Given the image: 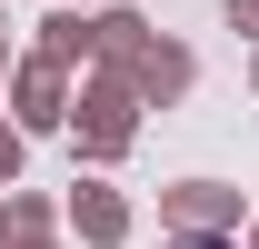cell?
Listing matches in <instances>:
<instances>
[{"label":"cell","instance_id":"cell-1","mask_svg":"<svg viewBox=\"0 0 259 249\" xmlns=\"http://www.w3.org/2000/svg\"><path fill=\"white\" fill-rule=\"evenodd\" d=\"M70 140H80V159H90V170L130 159V140H140V90H130L120 70H100L90 90L70 100Z\"/></svg>","mask_w":259,"mask_h":249},{"label":"cell","instance_id":"cell-2","mask_svg":"<svg viewBox=\"0 0 259 249\" xmlns=\"http://www.w3.org/2000/svg\"><path fill=\"white\" fill-rule=\"evenodd\" d=\"M100 70H120L130 90H140V110H169V100H190V80H199V60L180 50V40H160V30H140L130 60H100Z\"/></svg>","mask_w":259,"mask_h":249},{"label":"cell","instance_id":"cell-3","mask_svg":"<svg viewBox=\"0 0 259 249\" xmlns=\"http://www.w3.org/2000/svg\"><path fill=\"white\" fill-rule=\"evenodd\" d=\"M10 120L30 130V140H40V130H70V70L40 60V50H30V60H10Z\"/></svg>","mask_w":259,"mask_h":249},{"label":"cell","instance_id":"cell-4","mask_svg":"<svg viewBox=\"0 0 259 249\" xmlns=\"http://www.w3.org/2000/svg\"><path fill=\"white\" fill-rule=\"evenodd\" d=\"M160 229H239V189H229V180H180V189H160Z\"/></svg>","mask_w":259,"mask_h":249},{"label":"cell","instance_id":"cell-5","mask_svg":"<svg viewBox=\"0 0 259 249\" xmlns=\"http://www.w3.org/2000/svg\"><path fill=\"white\" fill-rule=\"evenodd\" d=\"M60 219H70V229H80V239H90V249H120V239H130V199H120V189H110V180H70V199H60Z\"/></svg>","mask_w":259,"mask_h":249},{"label":"cell","instance_id":"cell-6","mask_svg":"<svg viewBox=\"0 0 259 249\" xmlns=\"http://www.w3.org/2000/svg\"><path fill=\"white\" fill-rule=\"evenodd\" d=\"M40 60H60V70L90 60V10H70V0H60V10L40 20Z\"/></svg>","mask_w":259,"mask_h":249},{"label":"cell","instance_id":"cell-7","mask_svg":"<svg viewBox=\"0 0 259 249\" xmlns=\"http://www.w3.org/2000/svg\"><path fill=\"white\" fill-rule=\"evenodd\" d=\"M10 229H60V199H40V189H10Z\"/></svg>","mask_w":259,"mask_h":249},{"label":"cell","instance_id":"cell-8","mask_svg":"<svg viewBox=\"0 0 259 249\" xmlns=\"http://www.w3.org/2000/svg\"><path fill=\"white\" fill-rule=\"evenodd\" d=\"M20 150H30V130H20V120H0V189L20 180Z\"/></svg>","mask_w":259,"mask_h":249},{"label":"cell","instance_id":"cell-9","mask_svg":"<svg viewBox=\"0 0 259 249\" xmlns=\"http://www.w3.org/2000/svg\"><path fill=\"white\" fill-rule=\"evenodd\" d=\"M160 249H239V229H169Z\"/></svg>","mask_w":259,"mask_h":249},{"label":"cell","instance_id":"cell-10","mask_svg":"<svg viewBox=\"0 0 259 249\" xmlns=\"http://www.w3.org/2000/svg\"><path fill=\"white\" fill-rule=\"evenodd\" d=\"M220 10H229V30H239V40H259V0H220Z\"/></svg>","mask_w":259,"mask_h":249},{"label":"cell","instance_id":"cell-11","mask_svg":"<svg viewBox=\"0 0 259 249\" xmlns=\"http://www.w3.org/2000/svg\"><path fill=\"white\" fill-rule=\"evenodd\" d=\"M0 249H60V229H10Z\"/></svg>","mask_w":259,"mask_h":249},{"label":"cell","instance_id":"cell-12","mask_svg":"<svg viewBox=\"0 0 259 249\" xmlns=\"http://www.w3.org/2000/svg\"><path fill=\"white\" fill-rule=\"evenodd\" d=\"M0 90H10V40H0Z\"/></svg>","mask_w":259,"mask_h":249},{"label":"cell","instance_id":"cell-13","mask_svg":"<svg viewBox=\"0 0 259 249\" xmlns=\"http://www.w3.org/2000/svg\"><path fill=\"white\" fill-rule=\"evenodd\" d=\"M0 239H10V199H0Z\"/></svg>","mask_w":259,"mask_h":249},{"label":"cell","instance_id":"cell-14","mask_svg":"<svg viewBox=\"0 0 259 249\" xmlns=\"http://www.w3.org/2000/svg\"><path fill=\"white\" fill-rule=\"evenodd\" d=\"M239 249H259V219H249V239H239Z\"/></svg>","mask_w":259,"mask_h":249},{"label":"cell","instance_id":"cell-15","mask_svg":"<svg viewBox=\"0 0 259 249\" xmlns=\"http://www.w3.org/2000/svg\"><path fill=\"white\" fill-rule=\"evenodd\" d=\"M70 10H90V0H70Z\"/></svg>","mask_w":259,"mask_h":249},{"label":"cell","instance_id":"cell-16","mask_svg":"<svg viewBox=\"0 0 259 249\" xmlns=\"http://www.w3.org/2000/svg\"><path fill=\"white\" fill-rule=\"evenodd\" d=\"M0 30H10V20H0Z\"/></svg>","mask_w":259,"mask_h":249}]
</instances>
